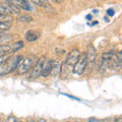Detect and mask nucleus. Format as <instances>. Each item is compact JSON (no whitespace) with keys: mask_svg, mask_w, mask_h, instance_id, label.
Returning <instances> with one entry per match:
<instances>
[{"mask_svg":"<svg viewBox=\"0 0 122 122\" xmlns=\"http://www.w3.org/2000/svg\"><path fill=\"white\" fill-rule=\"evenodd\" d=\"M36 59L37 58H36L35 55H29V56H26L25 58H22L20 66H18L17 73L21 75V74H25L26 72H29L30 69H32V67L35 65Z\"/></svg>","mask_w":122,"mask_h":122,"instance_id":"1","label":"nucleus"},{"mask_svg":"<svg viewBox=\"0 0 122 122\" xmlns=\"http://www.w3.org/2000/svg\"><path fill=\"white\" fill-rule=\"evenodd\" d=\"M86 67L93 68L96 64L97 60V49L94 47V45H89L87 46V50L86 52Z\"/></svg>","mask_w":122,"mask_h":122,"instance_id":"2","label":"nucleus"},{"mask_svg":"<svg viewBox=\"0 0 122 122\" xmlns=\"http://www.w3.org/2000/svg\"><path fill=\"white\" fill-rule=\"evenodd\" d=\"M122 66V52L119 51L117 54H113L109 60L108 68L113 71H119Z\"/></svg>","mask_w":122,"mask_h":122,"instance_id":"3","label":"nucleus"},{"mask_svg":"<svg viewBox=\"0 0 122 122\" xmlns=\"http://www.w3.org/2000/svg\"><path fill=\"white\" fill-rule=\"evenodd\" d=\"M86 68V53H82L81 55H79L78 60L76 61V63L73 65L72 68V73H75L77 75H81L85 72Z\"/></svg>","mask_w":122,"mask_h":122,"instance_id":"4","label":"nucleus"},{"mask_svg":"<svg viewBox=\"0 0 122 122\" xmlns=\"http://www.w3.org/2000/svg\"><path fill=\"white\" fill-rule=\"evenodd\" d=\"M45 61H46V57L45 56H42L41 58H39L36 61L35 65L33 66L32 73H30V77L32 78H37V77H39V76H41Z\"/></svg>","mask_w":122,"mask_h":122,"instance_id":"5","label":"nucleus"},{"mask_svg":"<svg viewBox=\"0 0 122 122\" xmlns=\"http://www.w3.org/2000/svg\"><path fill=\"white\" fill-rule=\"evenodd\" d=\"M79 55H81V52L78 51V49H76V48L72 49V50L67 54L65 62L64 63H65L67 66L73 68V65L76 63V61H77L78 58H79Z\"/></svg>","mask_w":122,"mask_h":122,"instance_id":"6","label":"nucleus"},{"mask_svg":"<svg viewBox=\"0 0 122 122\" xmlns=\"http://www.w3.org/2000/svg\"><path fill=\"white\" fill-rule=\"evenodd\" d=\"M113 54H114L113 51L105 52V53H103L102 54L101 61H100V63H99V72H100V73H104V72L107 70L109 60H110V58H111V56Z\"/></svg>","mask_w":122,"mask_h":122,"instance_id":"7","label":"nucleus"},{"mask_svg":"<svg viewBox=\"0 0 122 122\" xmlns=\"http://www.w3.org/2000/svg\"><path fill=\"white\" fill-rule=\"evenodd\" d=\"M20 9H18L17 7L8 3H0V14L11 15L12 13H20Z\"/></svg>","mask_w":122,"mask_h":122,"instance_id":"8","label":"nucleus"},{"mask_svg":"<svg viewBox=\"0 0 122 122\" xmlns=\"http://www.w3.org/2000/svg\"><path fill=\"white\" fill-rule=\"evenodd\" d=\"M6 3H8L10 5H13L15 7H17L18 9H24V10H32L33 7L30 6V4L25 1V0H5Z\"/></svg>","mask_w":122,"mask_h":122,"instance_id":"9","label":"nucleus"},{"mask_svg":"<svg viewBox=\"0 0 122 122\" xmlns=\"http://www.w3.org/2000/svg\"><path fill=\"white\" fill-rule=\"evenodd\" d=\"M51 69H52V60H47L46 59L44 66H43V70H42L41 76L43 77H47L48 75L51 74Z\"/></svg>","mask_w":122,"mask_h":122,"instance_id":"10","label":"nucleus"},{"mask_svg":"<svg viewBox=\"0 0 122 122\" xmlns=\"http://www.w3.org/2000/svg\"><path fill=\"white\" fill-rule=\"evenodd\" d=\"M60 69H61V65L58 61H54L52 60V69H51V74L53 76H56L60 74Z\"/></svg>","mask_w":122,"mask_h":122,"instance_id":"11","label":"nucleus"},{"mask_svg":"<svg viewBox=\"0 0 122 122\" xmlns=\"http://www.w3.org/2000/svg\"><path fill=\"white\" fill-rule=\"evenodd\" d=\"M40 37V34L39 33H36V32H33V30H30L25 34V40L28 42H34L36 41L38 38Z\"/></svg>","mask_w":122,"mask_h":122,"instance_id":"12","label":"nucleus"},{"mask_svg":"<svg viewBox=\"0 0 122 122\" xmlns=\"http://www.w3.org/2000/svg\"><path fill=\"white\" fill-rule=\"evenodd\" d=\"M22 47H24V42H16V43H14L12 45H10V54H13V53H15L16 51H18L20 49H21Z\"/></svg>","mask_w":122,"mask_h":122,"instance_id":"13","label":"nucleus"},{"mask_svg":"<svg viewBox=\"0 0 122 122\" xmlns=\"http://www.w3.org/2000/svg\"><path fill=\"white\" fill-rule=\"evenodd\" d=\"M32 2L34 3V4L38 5V6L44 7V8H48V7H50V4H49L48 0H32Z\"/></svg>","mask_w":122,"mask_h":122,"instance_id":"14","label":"nucleus"},{"mask_svg":"<svg viewBox=\"0 0 122 122\" xmlns=\"http://www.w3.org/2000/svg\"><path fill=\"white\" fill-rule=\"evenodd\" d=\"M10 54V45H0V56Z\"/></svg>","mask_w":122,"mask_h":122,"instance_id":"15","label":"nucleus"},{"mask_svg":"<svg viewBox=\"0 0 122 122\" xmlns=\"http://www.w3.org/2000/svg\"><path fill=\"white\" fill-rule=\"evenodd\" d=\"M12 39V37L9 36V35H6L3 32H0V43H4V42L7 41H10Z\"/></svg>","mask_w":122,"mask_h":122,"instance_id":"16","label":"nucleus"},{"mask_svg":"<svg viewBox=\"0 0 122 122\" xmlns=\"http://www.w3.org/2000/svg\"><path fill=\"white\" fill-rule=\"evenodd\" d=\"M10 29V24L7 21H0V32H5Z\"/></svg>","mask_w":122,"mask_h":122,"instance_id":"17","label":"nucleus"},{"mask_svg":"<svg viewBox=\"0 0 122 122\" xmlns=\"http://www.w3.org/2000/svg\"><path fill=\"white\" fill-rule=\"evenodd\" d=\"M18 20L21 21V22H32L34 20V18L32 16H30V15H20V17H18Z\"/></svg>","mask_w":122,"mask_h":122,"instance_id":"18","label":"nucleus"},{"mask_svg":"<svg viewBox=\"0 0 122 122\" xmlns=\"http://www.w3.org/2000/svg\"><path fill=\"white\" fill-rule=\"evenodd\" d=\"M11 55H12V54H9V53H8V54L0 56V64H3V63H5L6 61H8L11 58Z\"/></svg>","mask_w":122,"mask_h":122,"instance_id":"19","label":"nucleus"},{"mask_svg":"<svg viewBox=\"0 0 122 122\" xmlns=\"http://www.w3.org/2000/svg\"><path fill=\"white\" fill-rule=\"evenodd\" d=\"M12 20V17L10 15H4V14H0V21H10Z\"/></svg>","mask_w":122,"mask_h":122,"instance_id":"20","label":"nucleus"},{"mask_svg":"<svg viewBox=\"0 0 122 122\" xmlns=\"http://www.w3.org/2000/svg\"><path fill=\"white\" fill-rule=\"evenodd\" d=\"M6 122H18V121H17V118H16V117L11 115V116H8V117H7Z\"/></svg>","mask_w":122,"mask_h":122,"instance_id":"21","label":"nucleus"},{"mask_svg":"<svg viewBox=\"0 0 122 122\" xmlns=\"http://www.w3.org/2000/svg\"><path fill=\"white\" fill-rule=\"evenodd\" d=\"M114 13H115V11H114V9H112V8H109L107 10V14H108L109 16H113Z\"/></svg>","mask_w":122,"mask_h":122,"instance_id":"22","label":"nucleus"},{"mask_svg":"<svg viewBox=\"0 0 122 122\" xmlns=\"http://www.w3.org/2000/svg\"><path fill=\"white\" fill-rule=\"evenodd\" d=\"M63 96H66L68 98H70V99H73V100H76V101H79V99L78 98H76V97H73V96H70V95H67V94H62Z\"/></svg>","mask_w":122,"mask_h":122,"instance_id":"23","label":"nucleus"},{"mask_svg":"<svg viewBox=\"0 0 122 122\" xmlns=\"http://www.w3.org/2000/svg\"><path fill=\"white\" fill-rule=\"evenodd\" d=\"M52 2H54V3H57V4H59V3L61 2H63V0H51Z\"/></svg>","mask_w":122,"mask_h":122,"instance_id":"24","label":"nucleus"},{"mask_svg":"<svg viewBox=\"0 0 122 122\" xmlns=\"http://www.w3.org/2000/svg\"><path fill=\"white\" fill-rule=\"evenodd\" d=\"M38 122H47V120L44 119V118H40V119L38 120Z\"/></svg>","mask_w":122,"mask_h":122,"instance_id":"25","label":"nucleus"},{"mask_svg":"<svg viewBox=\"0 0 122 122\" xmlns=\"http://www.w3.org/2000/svg\"><path fill=\"white\" fill-rule=\"evenodd\" d=\"M89 122H98V120L96 119V118H92V119H91Z\"/></svg>","mask_w":122,"mask_h":122,"instance_id":"26","label":"nucleus"},{"mask_svg":"<svg viewBox=\"0 0 122 122\" xmlns=\"http://www.w3.org/2000/svg\"><path fill=\"white\" fill-rule=\"evenodd\" d=\"M114 122H122V119L121 118H117V119L114 120Z\"/></svg>","mask_w":122,"mask_h":122,"instance_id":"27","label":"nucleus"},{"mask_svg":"<svg viewBox=\"0 0 122 122\" xmlns=\"http://www.w3.org/2000/svg\"><path fill=\"white\" fill-rule=\"evenodd\" d=\"M86 20H92V15H91V14H87V15H86Z\"/></svg>","mask_w":122,"mask_h":122,"instance_id":"28","label":"nucleus"},{"mask_svg":"<svg viewBox=\"0 0 122 122\" xmlns=\"http://www.w3.org/2000/svg\"><path fill=\"white\" fill-rule=\"evenodd\" d=\"M98 24V21H94L93 24H92V25H97Z\"/></svg>","mask_w":122,"mask_h":122,"instance_id":"29","label":"nucleus"},{"mask_svg":"<svg viewBox=\"0 0 122 122\" xmlns=\"http://www.w3.org/2000/svg\"><path fill=\"white\" fill-rule=\"evenodd\" d=\"M29 122H36V121L34 120V119H30V120H29Z\"/></svg>","mask_w":122,"mask_h":122,"instance_id":"30","label":"nucleus"},{"mask_svg":"<svg viewBox=\"0 0 122 122\" xmlns=\"http://www.w3.org/2000/svg\"><path fill=\"white\" fill-rule=\"evenodd\" d=\"M18 122H22V121H18Z\"/></svg>","mask_w":122,"mask_h":122,"instance_id":"31","label":"nucleus"},{"mask_svg":"<svg viewBox=\"0 0 122 122\" xmlns=\"http://www.w3.org/2000/svg\"><path fill=\"white\" fill-rule=\"evenodd\" d=\"M76 122H78V121H76Z\"/></svg>","mask_w":122,"mask_h":122,"instance_id":"32","label":"nucleus"}]
</instances>
